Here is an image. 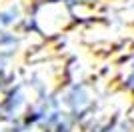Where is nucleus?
I'll list each match as a JSON object with an SVG mask.
<instances>
[{"mask_svg":"<svg viewBox=\"0 0 134 132\" xmlns=\"http://www.w3.org/2000/svg\"><path fill=\"white\" fill-rule=\"evenodd\" d=\"M116 70L118 72H116V78H114V84L122 94H126L128 98L134 100V50H130L124 56V60L118 64Z\"/></svg>","mask_w":134,"mask_h":132,"instance_id":"f03ea898","label":"nucleus"},{"mask_svg":"<svg viewBox=\"0 0 134 132\" xmlns=\"http://www.w3.org/2000/svg\"><path fill=\"white\" fill-rule=\"evenodd\" d=\"M30 48L40 46L26 34V0H0V62L20 66Z\"/></svg>","mask_w":134,"mask_h":132,"instance_id":"f257e3e1","label":"nucleus"}]
</instances>
